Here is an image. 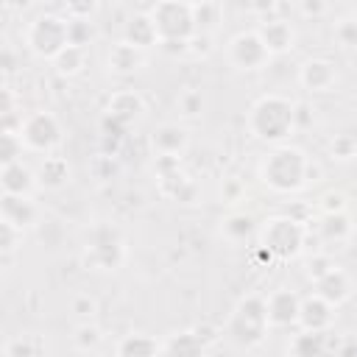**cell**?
Returning <instances> with one entry per match:
<instances>
[{
  "mask_svg": "<svg viewBox=\"0 0 357 357\" xmlns=\"http://www.w3.org/2000/svg\"><path fill=\"white\" fill-rule=\"evenodd\" d=\"M151 20L159 31V39H190L195 33L192 6L181 0H159L151 8Z\"/></svg>",
  "mask_w": 357,
  "mask_h": 357,
  "instance_id": "277c9868",
  "label": "cell"
},
{
  "mask_svg": "<svg viewBox=\"0 0 357 357\" xmlns=\"http://www.w3.org/2000/svg\"><path fill=\"white\" fill-rule=\"evenodd\" d=\"M192 332H195V337H198L204 346H206V343H212V340L218 337V329H215V326H209V324H198Z\"/></svg>",
  "mask_w": 357,
  "mask_h": 357,
  "instance_id": "b9f144b4",
  "label": "cell"
},
{
  "mask_svg": "<svg viewBox=\"0 0 357 357\" xmlns=\"http://www.w3.org/2000/svg\"><path fill=\"white\" fill-rule=\"evenodd\" d=\"M301 8L307 17H321L324 14V0H301Z\"/></svg>",
  "mask_w": 357,
  "mask_h": 357,
  "instance_id": "ee69618b",
  "label": "cell"
},
{
  "mask_svg": "<svg viewBox=\"0 0 357 357\" xmlns=\"http://www.w3.org/2000/svg\"><path fill=\"white\" fill-rule=\"evenodd\" d=\"M92 36H95V31H92V22L89 20H84V17H70L67 20V42L70 45L84 47V45H89Z\"/></svg>",
  "mask_w": 357,
  "mask_h": 357,
  "instance_id": "83f0119b",
  "label": "cell"
},
{
  "mask_svg": "<svg viewBox=\"0 0 357 357\" xmlns=\"http://www.w3.org/2000/svg\"><path fill=\"white\" fill-rule=\"evenodd\" d=\"M139 64H142V53H139V47L131 45V42H120V45H114L112 53H109V67H112L114 73H134Z\"/></svg>",
  "mask_w": 357,
  "mask_h": 357,
  "instance_id": "d6986e66",
  "label": "cell"
},
{
  "mask_svg": "<svg viewBox=\"0 0 357 357\" xmlns=\"http://www.w3.org/2000/svg\"><path fill=\"white\" fill-rule=\"evenodd\" d=\"M223 229H226L229 237H248L251 229H254V220H251L248 215H231V218L223 223Z\"/></svg>",
  "mask_w": 357,
  "mask_h": 357,
  "instance_id": "4dcf8cb0",
  "label": "cell"
},
{
  "mask_svg": "<svg viewBox=\"0 0 357 357\" xmlns=\"http://www.w3.org/2000/svg\"><path fill=\"white\" fill-rule=\"evenodd\" d=\"M259 39L265 42L268 53H284L293 47V28L284 20H271L259 28Z\"/></svg>",
  "mask_w": 357,
  "mask_h": 357,
  "instance_id": "9a60e30c",
  "label": "cell"
},
{
  "mask_svg": "<svg viewBox=\"0 0 357 357\" xmlns=\"http://www.w3.org/2000/svg\"><path fill=\"white\" fill-rule=\"evenodd\" d=\"M0 181H3V190H6V192L28 195V192L33 190V173H31V170H28L22 162H11V165H3Z\"/></svg>",
  "mask_w": 357,
  "mask_h": 357,
  "instance_id": "ac0fdd59",
  "label": "cell"
},
{
  "mask_svg": "<svg viewBox=\"0 0 357 357\" xmlns=\"http://www.w3.org/2000/svg\"><path fill=\"white\" fill-rule=\"evenodd\" d=\"M73 310H75L78 315H84V318H86V315H92V312H95V301H92L89 296H81V298H75V301H73Z\"/></svg>",
  "mask_w": 357,
  "mask_h": 357,
  "instance_id": "7bdbcfd3",
  "label": "cell"
},
{
  "mask_svg": "<svg viewBox=\"0 0 357 357\" xmlns=\"http://www.w3.org/2000/svg\"><path fill=\"white\" fill-rule=\"evenodd\" d=\"M220 8L212 0H201L198 6H192V22H195V33H209L218 25Z\"/></svg>",
  "mask_w": 357,
  "mask_h": 357,
  "instance_id": "cb8c5ba5",
  "label": "cell"
},
{
  "mask_svg": "<svg viewBox=\"0 0 357 357\" xmlns=\"http://www.w3.org/2000/svg\"><path fill=\"white\" fill-rule=\"evenodd\" d=\"M290 351L298 357H315L326 351V335L321 329H304V335H296L290 343Z\"/></svg>",
  "mask_w": 357,
  "mask_h": 357,
  "instance_id": "7402d4cb",
  "label": "cell"
},
{
  "mask_svg": "<svg viewBox=\"0 0 357 357\" xmlns=\"http://www.w3.org/2000/svg\"><path fill=\"white\" fill-rule=\"evenodd\" d=\"M126 42L137 45L139 50L142 47H151L153 42H159V31H156L151 14H137V17L128 20V25H126Z\"/></svg>",
  "mask_w": 357,
  "mask_h": 357,
  "instance_id": "e0dca14e",
  "label": "cell"
},
{
  "mask_svg": "<svg viewBox=\"0 0 357 357\" xmlns=\"http://www.w3.org/2000/svg\"><path fill=\"white\" fill-rule=\"evenodd\" d=\"M268 47L265 42L259 39V33H240L234 36L231 42V61L243 70H254V67H262L268 61Z\"/></svg>",
  "mask_w": 357,
  "mask_h": 357,
  "instance_id": "ba28073f",
  "label": "cell"
},
{
  "mask_svg": "<svg viewBox=\"0 0 357 357\" xmlns=\"http://www.w3.org/2000/svg\"><path fill=\"white\" fill-rule=\"evenodd\" d=\"M0 215H3V220H8V223H14V226L25 229V226H31V223L36 220V206H33V201H31L28 195L6 192V195L0 198Z\"/></svg>",
  "mask_w": 357,
  "mask_h": 357,
  "instance_id": "8fae6325",
  "label": "cell"
},
{
  "mask_svg": "<svg viewBox=\"0 0 357 357\" xmlns=\"http://www.w3.org/2000/svg\"><path fill=\"white\" fill-rule=\"evenodd\" d=\"M315 296H321L332 307H337L349 296V279H346V273L340 268H332L329 273H324L321 279H315Z\"/></svg>",
  "mask_w": 357,
  "mask_h": 357,
  "instance_id": "5bb4252c",
  "label": "cell"
},
{
  "mask_svg": "<svg viewBox=\"0 0 357 357\" xmlns=\"http://www.w3.org/2000/svg\"><path fill=\"white\" fill-rule=\"evenodd\" d=\"M64 8H67L70 17H84V20H89V17L95 14V8H98V0H64Z\"/></svg>",
  "mask_w": 357,
  "mask_h": 357,
  "instance_id": "836d02e7",
  "label": "cell"
},
{
  "mask_svg": "<svg viewBox=\"0 0 357 357\" xmlns=\"http://www.w3.org/2000/svg\"><path fill=\"white\" fill-rule=\"evenodd\" d=\"M265 326H268V298L248 296L234 310V315L229 321V335L243 346H254L262 340Z\"/></svg>",
  "mask_w": 357,
  "mask_h": 357,
  "instance_id": "3957f363",
  "label": "cell"
},
{
  "mask_svg": "<svg viewBox=\"0 0 357 357\" xmlns=\"http://www.w3.org/2000/svg\"><path fill=\"white\" fill-rule=\"evenodd\" d=\"M349 231H351V223H349V218L343 212H326V218L321 223V237L324 240H335L337 243V240H346Z\"/></svg>",
  "mask_w": 357,
  "mask_h": 357,
  "instance_id": "d4e9b609",
  "label": "cell"
},
{
  "mask_svg": "<svg viewBox=\"0 0 357 357\" xmlns=\"http://www.w3.org/2000/svg\"><path fill=\"white\" fill-rule=\"evenodd\" d=\"M335 268V262L326 257V254H315L310 262H307V271H310V279L315 282V279H321L324 273H329Z\"/></svg>",
  "mask_w": 357,
  "mask_h": 357,
  "instance_id": "e575fe53",
  "label": "cell"
},
{
  "mask_svg": "<svg viewBox=\"0 0 357 357\" xmlns=\"http://www.w3.org/2000/svg\"><path fill=\"white\" fill-rule=\"evenodd\" d=\"M123 259V243L114 237V231H109L106 240L92 243L89 254H86V265L92 268H103V271H114Z\"/></svg>",
  "mask_w": 357,
  "mask_h": 357,
  "instance_id": "7c38bea8",
  "label": "cell"
},
{
  "mask_svg": "<svg viewBox=\"0 0 357 357\" xmlns=\"http://www.w3.org/2000/svg\"><path fill=\"white\" fill-rule=\"evenodd\" d=\"M204 349H206V346L195 337L192 329H190V332H181V335H173L170 343L162 346V351H167V354H201Z\"/></svg>",
  "mask_w": 357,
  "mask_h": 357,
  "instance_id": "484cf974",
  "label": "cell"
},
{
  "mask_svg": "<svg viewBox=\"0 0 357 357\" xmlns=\"http://www.w3.org/2000/svg\"><path fill=\"white\" fill-rule=\"evenodd\" d=\"M159 351H162V346L148 335H126L117 346L120 357H151V354H159Z\"/></svg>",
  "mask_w": 357,
  "mask_h": 357,
  "instance_id": "44dd1931",
  "label": "cell"
},
{
  "mask_svg": "<svg viewBox=\"0 0 357 357\" xmlns=\"http://www.w3.org/2000/svg\"><path fill=\"white\" fill-rule=\"evenodd\" d=\"M181 112H184L187 117L198 114V112H201V92H187V95H181Z\"/></svg>",
  "mask_w": 357,
  "mask_h": 357,
  "instance_id": "f35d334b",
  "label": "cell"
},
{
  "mask_svg": "<svg viewBox=\"0 0 357 357\" xmlns=\"http://www.w3.org/2000/svg\"><path fill=\"white\" fill-rule=\"evenodd\" d=\"M159 47L170 56H181L190 50V39H159Z\"/></svg>",
  "mask_w": 357,
  "mask_h": 357,
  "instance_id": "8d00e7d4",
  "label": "cell"
},
{
  "mask_svg": "<svg viewBox=\"0 0 357 357\" xmlns=\"http://www.w3.org/2000/svg\"><path fill=\"white\" fill-rule=\"evenodd\" d=\"M335 81H337V70L326 59H310L301 67V84L312 92H329L335 86Z\"/></svg>",
  "mask_w": 357,
  "mask_h": 357,
  "instance_id": "30bf717a",
  "label": "cell"
},
{
  "mask_svg": "<svg viewBox=\"0 0 357 357\" xmlns=\"http://www.w3.org/2000/svg\"><path fill=\"white\" fill-rule=\"evenodd\" d=\"M298 321L304 329H326L332 324V304L321 296H312L307 301H301V310H298Z\"/></svg>",
  "mask_w": 357,
  "mask_h": 357,
  "instance_id": "4fadbf2b",
  "label": "cell"
},
{
  "mask_svg": "<svg viewBox=\"0 0 357 357\" xmlns=\"http://www.w3.org/2000/svg\"><path fill=\"white\" fill-rule=\"evenodd\" d=\"M304 153L296 148H279L273 151L262 165V178L268 187L279 192H290L304 181Z\"/></svg>",
  "mask_w": 357,
  "mask_h": 357,
  "instance_id": "7a4b0ae2",
  "label": "cell"
},
{
  "mask_svg": "<svg viewBox=\"0 0 357 357\" xmlns=\"http://www.w3.org/2000/svg\"><path fill=\"white\" fill-rule=\"evenodd\" d=\"M20 134H22V142L33 151H47L59 142V123L53 114L47 112H36L31 114L25 123H20Z\"/></svg>",
  "mask_w": 357,
  "mask_h": 357,
  "instance_id": "52a82bcc",
  "label": "cell"
},
{
  "mask_svg": "<svg viewBox=\"0 0 357 357\" xmlns=\"http://www.w3.org/2000/svg\"><path fill=\"white\" fill-rule=\"evenodd\" d=\"M67 176H70V167H67V162L61 156H47L42 162V167H39V181L45 187H53V190L61 187L67 181Z\"/></svg>",
  "mask_w": 357,
  "mask_h": 357,
  "instance_id": "603a6c76",
  "label": "cell"
},
{
  "mask_svg": "<svg viewBox=\"0 0 357 357\" xmlns=\"http://www.w3.org/2000/svg\"><path fill=\"white\" fill-rule=\"evenodd\" d=\"M284 215H290V218L298 220V223H307V206H304V204H293V206H287Z\"/></svg>",
  "mask_w": 357,
  "mask_h": 357,
  "instance_id": "7dc6e473",
  "label": "cell"
},
{
  "mask_svg": "<svg viewBox=\"0 0 357 357\" xmlns=\"http://www.w3.org/2000/svg\"><path fill=\"white\" fill-rule=\"evenodd\" d=\"M28 45L33 47V53L45 56V59H56L59 50L67 42V20L53 17V14H42L33 20L31 31H28Z\"/></svg>",
  "mask_w": 357,
  "mask_h": 357,
  "instance_id": "5b68a950",
  "label": "cell"
},
{
  "mask_svg": "<svg viewBox=\"0 0 357 357\" xmlns=\"http://www.w3.org/2000/svg\"><path fill=\"white\" fill-rule=\"evenodd\" d=\"M298 310H301V301L290 290H276V293L268 296V321L276 324V326L296 324L298 321Z\"/></svg>",
  "mask_w": 357,
  "mask_h": 357,
  "instance_id": "9c48e42d",
  "label": "cell"
},
{
  "mask_svg": "<svg viewBox=\"0 0 357 357\" xmlns=\"http://www.w3.org/2000/svg\"><path fill=\"white\" fill-rule=\"evenodd\" d=\"M262 243L271 248L273 257H293L301 243H304V223L293 220L290 215H282V218H273L268 220L265 226V234H262Z\"/></svg>",
  "mask_w": 357,
  "mask_h": 357,
  "instance_id": "8992f818",
  "label": "cell"
},
{
  "mask_svg": "<svg viewBox=\"0 0 357 357\" xmlns=\"http://www.w3.org/2000/svg\"><path fill=\"white\" fill-rule=\"evenodd\" d=\"M312 123V112L307 103H293V126L296 128H307Z\"/></svg>",
  "mask_w": 357,
  "mask_h": 357,
  "instance_id": "74e56055",
  "label": "cell"
},
{
  "mask_svg": "<svg viewBox=\"0 0 357 357\" xmlns=\"http://www.w3.org/2000/svg\"><path fill=\"white\" fill-rule=\"evenodd\" d=\"M142 112V98L137 95V92H131V89H120V92H114L112 98H109V112L106 114H112L114 120H120V123H134V117Z\"/></svg>",
  "mask_w": 357,
  "mask_h": 357,
  "instance_id": "2e32d148",
  "label": "cell"
},
{
  "mask_svg": "<svg viewBox=\"0 0 357 357\" xmlns=\"http://www.w3.org/2000/svg\"><path fill=\"white\" fill-rule=\"evenodd\" d=\"M3 70H6V73H11V70H14V56H11V50H8V47L3 50Z\"/></svg>",
  "mask_w": 357,
  "mask_h": 357,
  "instance_id": "c3c4849f",
  "label": "cell"
},
{
  "mask_svg": "<svg viewBox=\"0 0 357 357\" xmlns=\"http://www.w3.org/2000/svg\"><path fill=\"white\" fill-rule=\"evenodd\" d=\"M33 354H39V346L28 343L25 337H17L6 346V357H33Z\"/></svg>",
  "mask_w": 357,
  "mask_h": 357,
  "instance_id": "d590c367",
  "label": "cell"
},
{
  "mask_svg": "<svg viewBox=\"0 0 357 357\" xmlns=\"http://www.w3.org/2000/svg\"><path fill=\"white\" fill-rule=\"evenodd\" d=\"M321 178V165L318 162H304V181H318Z\"/></svg>",
  "mask_w": 357,
  "mask_h": 357,
  "instance_id": "f6af8a7d",
  "label": "cell"
},
{
  "mask_svg": "<svg viewBox=\"0 0 357 357\" xmlns=\"http://www.w3.org/2000/svg\"><path fill=\"white\" fill-rule=\"evenodd\" d=\"M293 128H296L293 126V103L279 95H268L251 109V131L259 139L276 142V139H284Z\"/></svg>",
  "mask_w": 357,
  "mask_h": 357,
  "instance_id": "6da1fadb",
  "label": "cell"
},
{
  "mask_svg": "<svg viewBox=\"0 0 357 357\" xmlns=\"http://www.w3.org/2000/svg\"><path fill=\"white\" fill-rule=\"evenodd\" d=\"M337 39H340L343 45H357V22H354V20L340 22V28H337Z\"/></svg>",
  "mask_w": 357,
  "mask_h": 357,
  "instance_id": "ab89813d",
  "label": "cell"
},
{
  "mask_svg": "<svg viewBox=\"0 0 357 357\" xmlns=\"http://www.w3.org/2000/svg\"><path fill=\"white\" fill-rule=\"evenodd\" d=\"M346 206V198L340 192H326L324 195V212H343Z\"/></svg>",
  "mask_w": 357,
  "mask_h": 357,
  "instance_id": "60d3db41",
  "label": "cell"
},
{
  "mask_svg": "<svg viewBox=\"0 0 357 357\" xmlns=\"http://www.w3.org/2000/svg\"><path fill=\"white\" fill-rule=\"evenodd\" d=\"M184 145H187V131L181 126L167 123V126L156 128V134H153V148L159 153H181Z\"/></svg>",
  "mask_w": 357,
  "mask_h": 357,
  "instance_id": "ffe728a7",
  "label": "cell"
},
{
  "mask_svg": "<svg viewBox=\"0 0 357 357\" xmlns=\"http://www.w3.org/2000/svg\"><path fill=\"white\" fill-rule=\"evenodd\" d=\"M332 153H335L337 159H351V156L357 153V139H354L351 134H340V137H335V142H332Z\"/></svg>",
  "mask_w": 357,
  "mask_h": 357,
  "instance_id": "d6a6232c",
  "label": "cell"
},
{
  "mask_svg": "<svg viewBox=\"0 0 357 357\" xmlns=\"http://www.w3.org/2000/svg\"><path fill=\"white\" fill-rule=\"evenodd\" d=\"M98 343H100V332H98V326L84 324V326L75 329V346H78L81 351H89V349H95Z\"/></svg>",
  "mask_w": 357,
  "mask_h": 357,
  "instance_id": "1f68e13d",
  "label": "cell"
},
{
  "mask_svg": "<svg viewBox=\"0 0 357 357\" xmlns=\"http://www.w3.org/2000/svg\"><path fill=\"white\" fill-rule=\"evenodd\" d=\"M20 226L8 223V220H0V251H3V265L11 262V251L17 245V237H20Z\"/></svg>",
  "mask_w": 357,
  "mask_h": 357,
  "instance_id": "f546056e",
  "label": "cell"
},
{
  "mask_svg": "<svg viewBox=\"0 0 357 357\" xmlns=\"http://www.w3.org/2000/svg\"><path fill=\"white\" fill-rule=\"evenodd\" d=\"M354 22H357V8H354Z\"/></svg>",
  "mask_w": 357,
  "mask_h": 357,
  "instance_id": "681fc988",
  "label": "cell"
},
{
  "mask_svg": "<svg viewBox=\"0 0 357 357\" xmlns=\"http://www.w3.org/2000/svg\"><path fill=\"white\" fill-rule=\"evenodd\" d=\"M20 153H22V134L3 131V137H0V162L3 165L20 162Z\"/></svg>",
  "mask_w": 357,
  "mask_h": 357,
  "instance_id": "f1b7e54d",
  "label": "cell"
},
{
  "mask_svg": "<svg viewBox=\"0 0 357 357\" xmlns=\"http://www.w3.org/2000/svg\"><path fill=\"white\" fill-rule=\"evenodd\" d=\"M248 6H251V11H257V14H268V11L276 8V0H248Z\"/></svg>",
  "mask_w": 357,
  "mask_h": 357,
  "instance_id": "bcb514c9",
  "label": "cell"
},
{
  "mask_svg": "<svg viewBox=\"0 0 357 357\" xmlns=\"http://www.w3.org/2000/svg\"><path fill=\"white\" fill-rule=\"evenodd\" d=\"M53 61H56V70H59L61 75H73V73H78L81 64H84V47H78V45H64Z\"/></svg>",
  "mask_w": 357,
  "mask_h": 357,
  "instance_id": "4316f807",
  "label": "cell"
}]
</instances>
